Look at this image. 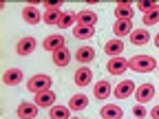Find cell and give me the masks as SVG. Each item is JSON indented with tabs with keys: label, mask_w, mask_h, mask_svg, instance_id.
I'll list each match as a JSON object with an SVG mask.
<instances>
[{
	"label": "cell",
	"mask_w": 159,
	"mask_h": 119,
	"mask_svg": "<svg viewBox=\"0 0 159 119\" xmlns=\"http://www.w3.org/2000/svg\"><path fill=\"white\" fill-rule=\"evenodd\" d=\"M159 64H157V60L152 55H135L128 60V68H133L135 73H150L155 71Z\"/></svg>",
	"instance_id": "1"
},
{
	"label": "cell",
	"mask_w": 159,
	"mask_h": 119,
	"mask_svg": "<svg viewBox=\"0 0 159 119\" xmlns=\"http://www.w3.org/2000/svg\"><path fill=\"white\" fill-rule=\"evenodd\" d=\"M51 84L53 82H51V77L47 73H38L27 82V88L31 93H44V90H51Z\"/></svg>",
	"instance_id": "2"
},
{
	"label": "cell",
	"mask_w": 159,
	"mask_h": 119,
	"mask_svg": "<svg viewBox=\"0 0 159 119\" xmlns=\"http://www.w3.org/2000/svg\"><path fill=\"white\" fill-rule=\"evenodd\" d=\"M135 90H137V84L133 82V79H124V82H119V84L115 86L113 95H115L117 99H126V97L135 95Z\"/></svg>",
	"instance_id": "3"
},
{
	"label": "cell",
	"mask_w": 159,
	"mask_h": 119,
	"mask_svg": "<svg viewBox=\"0 0 159 119\" xmlns=\"http://www.w3.org/2000/svg\"><path fill=\"white\" fill-rule=\"evenodd\" d=\"M126 68H128V60H124L122 55H119V57H111L108 64H106V71L111 75H124Z\"/></svg>",
	"instance_id": "4"
},
{
	"label": "cell",
	"mask_w": 159,
	"mask_h": 119,
	"mask_svg": "<svg viewBox=\"0 0 159 119\" xmlns=\"http://www.w3.org/2000/svg\"><path fill=\"white\" fill-rule=\"evenodd\" d=\"M42 46H44L47 51H51V53H55V51H60V49H64V35H60V33L47 35V37L42 40Z\"/></svg>",
	"instance_id": "5"
},
{
	"label": "cell",
	"mask_w": 159,
	"mask_h": 119,
	"mask_svg": "<svg viewBox=\"0 0 159 119\" xmlns=\"http://www.w3.org/2000/svg\"><path fill=\"white\" fill-rule=\"evenodd\" d=\"M42 15L44 13H40V9L35 7V5H27L25 9H22V20L27 24H38L40 20H42Z\"/></svg>",
	"instance_id": "6"
},
{
	"label": "cell",
	"mask_w": 159,
	"mask_h": 119,
	"mask_svg": "<svg viewBox=\"0 0 159 119\" xmlns=\"http://www.w3.org/2000/svg\"><path fill=\"white\" fill-rule=\"evenodd\" d=\"M113 33H115L117 40H122L124 35H130L133 33V22H130V20H115Z\"/></svg>",
	"instance_id": "7"
},
{
	"label": "cell",
	"mask_w": 159,
	"mask_h": 119,
	"mask_svg": "<svg viewBox=\"0 0 159 119\" xmlns=\"http://www.w3.org/2000/svg\"><path fill=\"white\" fill-rule=\"evenodd\" d=\"M16 51L18 55H31L35 51V37H20L18 40V44H16Z\"/></svg>",
	"instance_id": "8"
},
{
	"label": "cell",
	"mask_w": 159,
	"mask_h": 119,
	"mask_svg": "<svg viewBox=\"0 0 159 119\" xmlns=\"http://www.w3.org/2000/svg\"><path fill=\"white\" fill-rule=\"evenodd\" d=\"M135 97H137V102H139V104L150 102V99L155 97V86H152V84H139L137 90H135Z\"/></svg>",
	"instance_id": "9"
},
{
	"label": "cell",
	"mask_w": 159,
	"mask_h": 119,
	"mask_svg": "<svg viewBox=\"0 0 159 119\" xmlns=\"http://www.w3.org/2000/svg\"><path fill=\"white\" fill-rule=\"evenodd\" d=\"M91 82H93V71L89 66H80L75 71V84L77 86H89Z\"/></svg>",
	"instance_id": "10"
},
{
	"label": "cell",
	"mask_w": 159,
	"mask_h": 119,
	"mask_svg": "<svg viewBox=\"0 0 159 119\" xmlns=\"http://www.w3.org/2000/svg\"><path fill=\"white\" fill-rule=\"evenodd\" d=\"M53 102H55V93H53V90L35 93V106H38V108H51Z\"/></svg>",
	"instance_id": "11"
},
{
	"label": "cell",
	"mask_w": 159,
	"mask_h": 119,
	"mask_svg": "<svg viewBox=\"0 0 159 119\" xmlns=\"http://www.w3.org/2000/svg\"><path fill=\"white\" fill-rule=\"evenodd\" d=\"M18 117L20 119H35L38 117V106L31 102H22L18 106Z\"/></svg>",
	"instance_id": "12"
},
{
	"label": "cell",
	"mask_w": 159,
	"mask_h": 119,
	"mask_svg": "<svg viewBox=\"0 0 159 119\" xmlns=\"http://www.w3.org/2000/svg\"><path fill=\"white\" fill-rule=\"evenodd\" d=\"M111 93H113V88H111V84L106 82V79H99V82L93 86V95H95V99H108Z\"/></svg>",
	"instance_id": "13"
},
{
	"label": "cell",
	"mask_w": 159,
	"mask_h": 119,
	"mask_svg": "<svg viewBox=\"0 0 159 119\" xmlns=\"http://www.w3.org/2000/svg\"><path fill=\"white\" fill-rule=\"evenodd\" d=\"M99 115H102V119H122L124 110L119 108L117 104H106L102 110H99Z\"/></svg>",
	"instance_id": "14"
},
{
	"label": "cell",
	"mask_w": 159,
	"mask_h": 119,
	"mask_svg": "<svg viewBox=\"0 0 159 119\" xmlns=\"http://www.w3.org/2000/svg\"><path fill=\"white\" fill-rule=\"evenodd\" d=\"M95 22H97V13L95 11L84 9V11L77 13V24H82V27H95Z\"/></svg>",
	"instance_id": "15"
},
{
	"label": "cell",
	"mask_w": 159,
	"mask_h": 119,
	"mask_svg": "<svg viewBox=\"0 0 159 119\" xmlns=\"http://www.w3.org/2000/svg\"><path fill=\"white\" fill-rule=\"evenodd\" d=\"M75 60H77L80 64L93 62V60H95V49H91V46H80V49L75 51Z\"/></svg>",
	"instance_id": "16"
},
{
	"label": "cell",
	"mask_w": 159,
	"mask_h": 119,
	"mask_svg": "<svg viewBox=\"0 0 159 119\" xmlns=\"http://www.w3.org/2000/svg\"><path fill=\"white\" fill-rule=\"evenodd\" d=\"M104 51H106V55H111V57H119L122 55V51H124V42L122 40H106V46H104Z\"/></svg>",
	"instance_id": "17"
},
{
	"label": "cell",
	"mask_w": 159,
	"mask_h": 119,
	"mask_svg": "<svg viewBox=\"0 0 159 119\" xmlns=\"http://www.w3.org/2000/svg\"><path fill=\"white\" fill-rule=\"evenodd\" d=\"M2 82H5L7 86L20 84V82H22V71H20V68H7L5 75H2Z\"/></svg>",
	"instance_id": "18"
},
{
	"label": "cell",
	"mask_w": 159,
	"mask_h": 119,
	"mask_svg": "<svg viewBox=\"0 0 159 119\" xmlns=\"http://www.w3.org/2000/svg\"><path fill=\"white\" fill-rule=\"evenodd\" d=\"M148 40H150V33H148L146 29H133V33H130V42H133L135 46H144V44H148Z\"/></svg>",
	"instance_id": "19"
},
{
	"label": "cell",
	"mask_w": 159,
	"mask_h": 119,
	"mask_svg": "<svg viewBox=\"0 0 159 119\" xmlns=\"http://www.w3.org/2000/svg\"><path fill=\"white\" fill-rule=\"evenodd\" d=\"M89 106V97L86 95H71V99H69V108L71 110H84Z\"/></svg>",
	"instance_id": "20"
},
{
	"label": "cell",
	"mask_w": 159,
	"mask_h": 119,
	"mask_svg": "<svg viewBox=\"0 0 159 119\" xmlns=\"http://www.w3.org/2000/svg\"><path fill=\"white\" fill-rule=\"evenodd\" d=\"M69 62H71V51L69 49H60V51L53 53V64L55 66H69Z\"/></svg>",
	"instance_id": "21"
},
{
	"label": "cell",
	"mask_w": 159,
	"mask_h": 119,
	"mask_svg": "<svg viewBox=\"0 0 159 119\" xmlns=\"http://www.w3.org/2000/svg\"><path fill=\"white\" fill-rule=\"evenodd\" d=\"M115 15H117V20H130L133 18V5L130 2H119L115 7Z\"/></svg>",
	"instance_id": "22"
},
{
	"label": "cell",
	"mask_w": 159,
	"mask_h": 119,
	"mask_svg": "<svg viewBox=\"0 0 159 119\" xmlns=\"http://www.w3.org/2000/svg\"><path fill=\"white\" fill-rule=\"evenodd\" d=\"M49 119H71V108L69 106H51Z\"/></svg>",
	"instance_id": "23"
},
{
	"label": "cell",
	"mask_w": 159,
	"mask_h": 119,
	"mask_svg": "<svg viewBox=\"0 0 159 119\" xmlns=\"http://www.w3.org/2000/svg\"><path fill=\"white\" fill-rule=\"evenodd\" d=\"M60 18H62V11H60L57 7L47 9V11H44V15H42V20H44L47 24H57V22H60Z\"/></svg>",
	"instance_id": "24"
},
{
	"label": "cell",
	"mask_w": 159,
	"mask_h": 119,
	"mask_svg": "<svg viewBox=\"0 0 159 119\" xmlns=\"http://www.w3.org/2000/svg\"><path fill=\"white\" fill-rule=\"evenodd\" d=\"M93 33H95V29H93V27L75 24V29H73V35H75L77 40H89V37H93Z\"/></svg>",
	"instance_id": "25"
},
{
	"label": "cell",
	"mask_w": 159,
	"mask_h": 119,
	"mask_svg": "<svg viewBox=\"0 0 159 119\" xmlns=\"http://www.w3.org/2000/svg\"><path fill=\"white\" fill-rule=\"evenodd\" d=\"M157 22H159V5H155L150 11H146V13H144V24H146V27L157 24Z\"/></svg>",
	"instance_id": "26"
},
{
	"label": "cell",
	"mask_w": 159,
	"mask_h": 119,
	"mask_svg": "<svg viewBox=\"0 0 159 119\" xmlns=\"http://www.w3.org/2000/svg\"><path fill=\"white\" fill-rule=\"evenodd\" d=\"M73 24H77V13H62V18H60V22H57L60 29H69Z\"/></svg>",
	"instance_id": "27"
},
{
	"label": "cell",
	"mask_w": 159,
	"mask_h": 119,
	"mask_svg": "<svg viewBox=\"0 0 159 119\" xmlns=\"http://www.w3.org/2000/svg\"><path fill=\"white\" fill-rule=\"evenodd\" d=\"M133 115H135L137 119H144V117L148 115V110L144 108V104H135V106H133Z\"/></svg>",
	"instance_id": "28"
},
{
	"label": "cell",
	"mask_w": 159,
	"mask_h": 119,
	"mask_svg": "<svg viewBox=\"0 0 159 119\" xmlns=\"http://www.w3.org/2000/svg\"><path fill=\"white\" fill-rule=\"evenodd\" d=\"M155 5H157V2H150V0H139V9H142L144 13H146V11H150Z\"/></svg>",
	"instance_id": "29"
},
{
	"label": "cell",
	"mask_w": 159,
	"mask_h": 119,
	"mask_svg": "<svg viewBox=\"0 0 159 119\" xmlns=\"http://www.w3.org/2000/svg\"><path fill=\"white\" fill-rule=\"evenodd\" d=\"M150 117H152V119H159V106H155V108L150 110Z\"/></svg>",
	"instance_id": "30"
},
{
	"label": "cell",
	"mask_w": 159,
	"mask_h": 119,
	"mask_svg": "<svg viewBox=\"0 0 159 119\" xmlns=\"http://www.w3.org/2000/svg\"><path fill=\"white\" fill-rule=\"evenodd\" d=\"M155 46H157V49H159V33H157V35H155Z\"/></svg>",
	"instance_id": "31"
},
{
	"label": "cell",
	"mask_w": 159,
	"mask_h": 119,
	"mask_svg": "<svg viewBox=\"0 0 159 119\" xmlns=\"http://www.w3.org/2000/svg\"><path fill=\"white\" fill-rule=\"evenodd\" d=\"M73 119H77V117H73Z\"/></svg>",
	"instance_id": "32"
}]
</instances>
